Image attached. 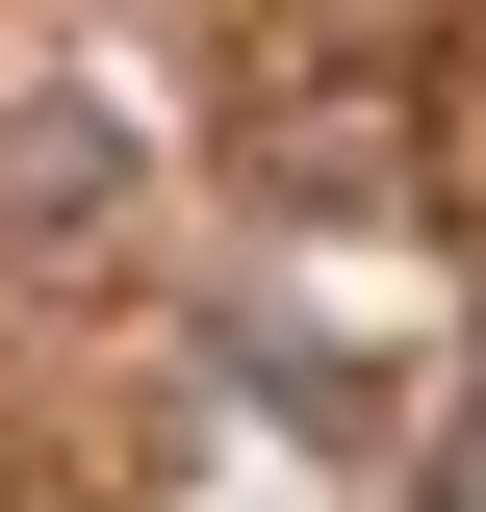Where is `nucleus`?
<instances>
[{
	"instance_id": "obj_1",
	"label": "nucleus",
	"mask_w": 486,
	"mask_h": 512,
	"mask_svg": "<svg viewBox=\"0 0 486 512\" xmlns=\"http://www.w3.org/2000/svg\"><path fill=\"white\" fill-rule=\"evenodd\" d=\"M103 180H128L103 103H26V128H0V231H103Z\"/></svg>"
},
{
	"instance_id": "obj_2",
	"label": "nucleus",
	"mask_w": 486,
	"mask_h": 512,
	"mask_svg": "<svg viewBox=\"0 0 486 512\" xmlns=\"http://www.w3.org/2000/svg\"><path fill=\"white\" fill-rule=\"evenodd\" d=\"M410 512H486V436H435V461H410Z\"/></svg>"
}]
</instances>
